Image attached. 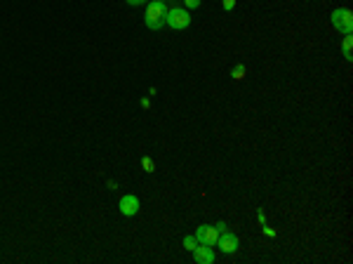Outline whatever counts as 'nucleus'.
Here are the masks:
<instances>
[{
    "label": "nucleus",
    "instance_id": "1",
    "mask_svg": "<svg viewBox=\"0 0 353 264\" xmlns=\"http://www.w3.org/2000/svg\"><path fill=\"white\" fill-rule=\"evenodd\" d=\"M146 28H151V31H158V28L165 26L167 22V5L165 3H158V0H153V3H149V7H146Z\"/></svg>",
    "mask_w": 353,
    "mask_h": 264
},
{
    "label": "nucleus",
    "instance_id": "2",
    "mask_svg": "<svg viewBox=\"0 0 353 264\" xmlns=\"http://www.w3.org/2000/svg\"><path fill=\"white\" fill-rule=\"evenodd\" d=\"M167 26L174 28V31H184V28L191 26V14H188L184 7H170L167 10Z\"/></svg>",
    "mask_w": 353,
    "mask_h": 264
},
{
    "label": "nucleus",
    "instance_id": "3",
    "mask_svg": "<svg viewBox=\"0 0 353 264\" xmlns=\"http://www.w3.org/2000/svg\"><path fill=\"white\" fill-rule=\"evenodd\" d=\"M332 26L337 31H342L344 36H348L353 31V14L348 7H342V10H334L332 12Z\"/></svg>",
    "mask_w": 353,
    "mask_h": 264
},
{
    "label": "nucleus",
    "instance_id": "4",
    "mask_svg": "<svg viewBox=\"0 0 353 264\" xmlns=\"http://www.w3.org/2000/svg\"><path fill=\"white\" fill-rule=\"evenodd\" d=\"M196 238H198V243H205V245H217L219 229H217V224H203L196 229Z\"/></svg>",
    "mask_w": 353,
    "mask_h": 264
},
{
    "label": "nucleus",
    "instance_id": "5",
    "mask_svg": "<svg viewBox=\"0 0 353 264\" xmlns=\"http://www.w3.org/2000/svg\"><path fill=\"white\" fill-rule=\"evenodd\" d=\"M118 208H120V213L125 215V217H134V215L139 213V198L134 196V193H125V196L120 198V203H118Z\"/></svg>",
    "mask_w": 353,
    "mask_h": 264
},
{
    "label": "nucleus",
    "instance_id": "6",
    "mask_svg": "<svg viewBox=\"0 0 353 264\" xmlns=\"http://www.w3.org/2000/svg\"><path fill=\"white\" fill-rule=\"evenodd\" d=\"M217 245H219L221 253H236L238 250V236L233 234V231H226V234H219V238H217Z\"/></svg>",
    "mask_w": 353,
    "mask_h": 264
},
{
    "label": "nucleus",
    "instance_id": "7",
    "mask_svg": "<svg viewBox=\"0 0 353 264\" xmlns=\"http://www.w3.org/2000/svg\"><path fill=\"white\" fill-rule=\"evenodd\" d=\"M193 253L196 264H212L215 262V253H212V245H205V243H198V245L191 250Z\"/></svg>",
    "mask_w": 353,
    "mask_h": 264
},
{
    "label": "nucleus",
    "instance_id": "8",
    "mask_svg": "<svg viewBox=\"0 0 353 264\" xmlns=\"http://www.w3.org/2000/svg\"><path fill=\"white\" fill-rule=\"evenodd\" d=\"M245 73H248V68H245V64H238V66H233V71H231V78H233V80H243V78H245Z\"/></svg>",
    "mask_w": 353,
    "mask_h": 264
},
{
    "label": "nucleus",
    "instance_id": "9",
    "mask_svg": "<svg viewBox=\"0 0 353 264\" xmlns=\"http://www.w3.org/2000/svg\"><path fill=\"white\" fill-rule=\"evenodd\" d=\"M351 47H353V36L348 33L342 43V50H344V57H346V59H351Z\"/></svg>",
    "mask_w": 353,
    "mask_h": 264
},
{
    "label": "nucleus",
    "instance_id": "10",
    "mask_svg": "<svg viewBox=\"0 0 353 264\" xmlns=\"http://www.w3.org/2000/svg\"><path fill=\"white\" fill-rule=\"evenodd\" d=\"M142 168H144V172H155V163L151 161V156H144L142 158Z\"/></svg>",
    "mask_w": 353,
    "mask_h": 264
},
{
    "label": "nucleus",
    "instance_id": "11",
    "mask_svg": "<svg viewBox=\"0 0 353 264\" xmlns=\"http://www.w3.org/2000/svg\"><path fill=\"white\" fill-rule=\"evenodd\" d=\"M196 245H198V238H196V234H191V236H184V248H186V250H193Z\"/></svg>",
    "mask_w": 353,
    "mask_h": 264
},
{
    "label": "nucleus",
    "instance_id": "12",
    "mask_svg": "<svg viewBox=\"0 0 353 264\" xmlns=\"http://www.w3.org/2000/svg\"><path fill=\"white\" fill-rule=\"evenodd\" d=\"M221 7H224V10H233V7H236V0H221Z\"/></svg>",
    "mask_w": 353,
    "mask_h": 264
},
{
    "label": "nucleus",
    "instance_id": "13",
    "mask_svg": "<svg viewBox=\"0 0 353 264\" xmlns=\"http://www.w3.org/2000/svg\"><path fill=\"white\" fill-rule=\"evenodd\" d=\"M184 5H186L188 10H196V7H200V0H184Z\"/></svg>",
    "mask_w": 353,
    "mask_h": 264
},
{
    "label": "nucleus",
    "instance_id": "14",
    "mask_svg": "<svg viewBox=\"0 0 353 264\" xmlns=\"http://www.w3.org/2000/svg\"><path fill=\"white\" fill-rule=\"evenodd\" d=\"M127 5H132V7H137V5H144V3H146V0H125Z\"/></svg>",
    "mask_w": 353,
    "mask_h": 264
},
{
    "label": "nucleus",
    "instance_id": "15",
    "mask_svg": "<svg viewBox=\"0 0 353 264\" xmlns=\"http://www.w3.org/2000/svg\"><path fill=\"white\" fill-rule=\"evenodd\" d=\"M217 229H219V234H226V231H231L226 224H224V222H219V224H217Z\"/></svg>",
    "mask_w": 353,
    "mask_h": 264
},
{
    "label": "nucleus",
    "instance_id": "16",
    "mask_svg": "<svg viewBox=\"0 0 353 264\" xmlns=\"http://www.w3.org/2000/svg\"><path fill=\"white\" fill-rule=\"evenodd\" d=\"M264 234H266V236H271V238L276 236V231H273V229H269V226H264Z\"/></svg>",
    "mask_w": 353,
    "mask_h": 264
},
{
    "label": "nucleus",
    "instance_id": "17",
    "mask_svg": "<svg viewBox=\"0 0 353 264\" xmlns=\"http://www.w3.org/2000/svg\"><path fill=\"white\" fill-rule=\"evenodd\" d=\"M142 107H144V109H149V107H151V99H146V97H144V99H142Z\"/></svg>",
    "mask_w": 353,
    "mask_h": 264
},
{
    "label": "nucleus",
    "instance_id": "18",
    "mask_svg": "<svg viewBox=\"0 0 353 264\" xmlns=\"http://www.w3.org/2000/svg\"><path fill=\"white\" fill-rule=\"evenodd\" d=\"M158 3H167V0H158Z\"/></svg>",
    "mask_w": 353,
    "mask_h": 264
}]
</instances>
